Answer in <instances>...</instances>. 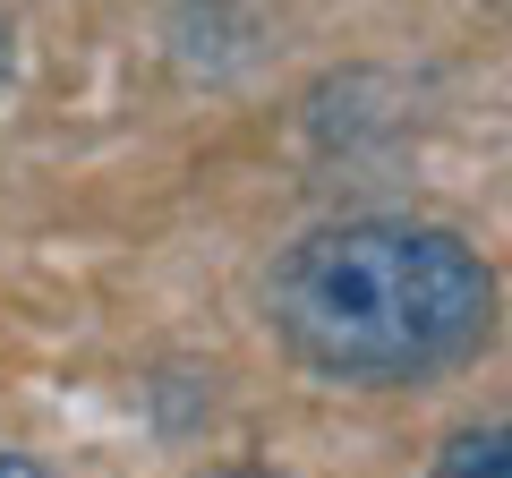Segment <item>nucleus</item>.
<instances>
[{"label": "nucleus", "mask_w": 512, "mask_h": 478, "mask_svg": "<svg viewBox=\"0 0 512 478\" xmlns=\"http://www.w3.org/2000/svg\"><path fill=\"white\" fill-rule=\"evenodd\" d=\"M265 316L308 376L393 393L478 359L495 333V265L453 222L333 214L274 257Z\"/></svg>", "instance_id": "obj_1"}, {"label": "nucleus", "mask_w": 512, "mask_h": 478, "mask_svg": "<svg viewBox=\"0 0 512 478\" xmlns=\"http://www.w3.org/2000/svg\"><path fill=\"white\" fill-rule=\"evenodd\" d=\"M427 478H512L504 419H478V427H461V436H444V453H436Z\"/></svg>", "instance_id": "obj_2"}, {"label": "nucleus", "mask_w": 512, "mask_h": 478, "mask_svg": "<svg viewBox=\"0 0 512 478\" xmlns=\"http://www.w3.org/2000/svg\"><path fill=\"white\" fill-rule=\"evenodd\" d=\"M0 478H52V470H43L35 453H0Z\"/></svg>", "instance_id": "obj_3"}]
</instances>
